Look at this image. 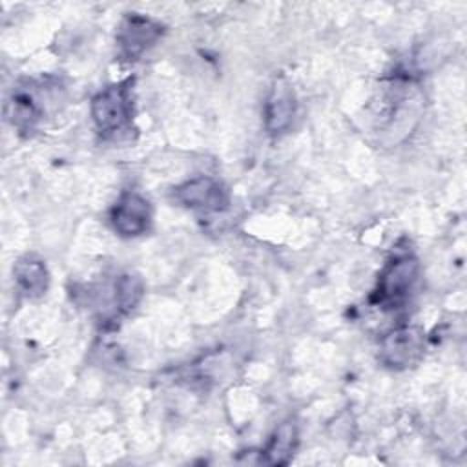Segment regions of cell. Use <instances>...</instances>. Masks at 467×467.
<instances>
[{
  "instance_id": "1",
  "label": "cell",
  "mask_w": 467,
  "mask_h": 467,
  "mask_svg": "<svg viewBox=\"0 0 467 467\" xmlns=\"http://www.w3.org/2000/svg\"><path fill=\"white\" fill-rule=\"evenodd\" d=\"M420 283V261L412 254H398L381 268L368 301L383 310H398L414 296Z\"/></svg>"
},
{
  "instance_id": "2",
  "label": "cell",
  "mask_w": 467,
  "mask_h": 467,
  "mask_svg": "<svg viewBox=\"0 0 467 467\" xmlns=\"http://www.w3.org/2000/svg\"><path fill=\"white\" fill-rule=\"evenodd\" d=\"M133 77L100 89L89 106L97 131L102 137H117L131 128L133 120Z\"/></svg>"
},
{
  "instance_id": "3",
  "label": "cell",
  "mask_w": 467,
  "mask_h": 467,
  "mask_svg": "<svg viewBox=\"0 0 467 467\" xmlns=\"http://www.w3.org/2000/svg\"><path fill=\"white\" fill-rule=\"evenodd\" d=\"M425 350V334L416 325H401L381 337L379 359L385 367L405 370L416 365Z\"/></svg>"
},
{
  "instance_id": "4",
  "label": "cell",
  "mask_w": 467,
  "mask_h": 467,
  "mask_svg": "<svg viewBox=\"0 0 467 467\" xmlns=\"http://www.w3.org/2000/svg\"><path fill=\"white\" fill-rule=\"evenodd\" d=\"M164 33V27L144 15H126L117 31V53L124 60H137L148 51Z\"/></svg>"
},
{
  "instance_id": "5",
  "label": "cell",
  "mask_w": 467,
  "mask_h": 467,
  "mask_svg": "<svg viewBox=\"0 0 467 467\" xmlns=\"http://www.w3.org/2000/svg\"><path fill=\"white\" fill-rule=\"evenodd\" d=\"M173 195L182 206L204 213L223 212L228 208L230 202L226 188L217 179L208 175H199L184 181L173 190Z\"/></svg>"
},
{
  "instance_id": "6",
  "label": "cell",
  "mask_w": 467,
  "mask_h": 467,
  "mask_svg": "<svg viewBox=\"0 0 467 467\" xmlns=\"http://www.w3.org/2000/svg\"><path fill=\"white\" fill-rule=\"evenodd\" d=\"M151 204L137 192H124L109 210V223L120 237H139L151 226Z\"/></svg>"
},
{
  "instance_id": "7",
  "label": "cell",
  "mask_w": 467,
  "mask_h": 467,
  "mask_svg": "<svg viewBox=\"0 0 467 467\" xmlns=\"http://www.w3.org/2000/svg\"><path fill=\"white\" fill-rule=\"evenodd\" d=\"M296 115V95L285 78H277L265 104V128L270 135H279L290 128Z\"/></svg>"
},
{
  "instance_id": "8",
  "label": "cell",
  "mask_w": 467,
  "mask_h": 467,
  "mask_svg": "<svg viewBox=\"0 0 467 467\" xmlns=\"http://www.w3.org/2000/svg\"><path fill=\"white\" fill-rule=\"evenodd\" d=\"M13 277L18 292L29 299H36L46 294L49 285V274L46 263L33 255L20 257L13 265Z\"/></svg>"
},
{
  "instance_id": "9",
  "label": "cell",
  "mask_w": 467,
  "mask_h": 467,
  "mask_svg": "<svg viewBox=\"0 0 467 467\" xmlns=\"http://www.w3.org/2000/svg\"><path fill=\"white\" fill-rule=\"evenodd\" d=\"M297 447V427L294 421L281 423L261 451V462L268 465H286Z\"/></svg>"
},
{
  "instance_id": "10",
  "label": "cell",
  "mask_w": 467,
  "mask_h": 467,
  "mask_svg": "<svg viewBox=\"0 0 467 467\" xmlns=\"http://www.w3.org/2000/svg\"><path fill=\"white\" fill-rule=\"evenodd\" d=\"M5 113L9 122L20 131H31L35 124L42 119V108L36 104V99L27 89L13 91Z\"/></svg>"
},
{
  "instance_id": "11",
  "label": "cell",
  "mask_w": 467,
  "mask_h": 467,
  "mask_svg": "<svg viewBox=\"0 0 467 467\" xmlns=\"http://www.w3.org/2000/svg\"><path fill=\"white\" fill-rule=\"evenodd\" d=\"M142 294H144V285L137 274H131V272L120 274L113 286L115 310L120 314L131 312L140 303Z\"/></svg>"
}]
</instances>
